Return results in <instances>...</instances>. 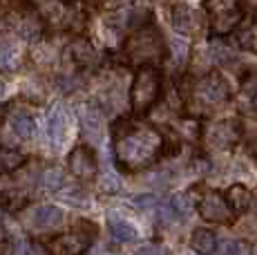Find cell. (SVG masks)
<instances>
[{
	"instance_id": "8fae6325",
	"label": "cell",
	"mask_w": 257,
	"mask_h": 255,
	"mask_svg": "<svg viewBox=\"0 0 257 255\" xmlns=\"http://www.w3.org/2000/svg\"><path fill=\"white\" fill-rule=\"evenodd\" d=\"M226 202H228L230 210H233L235 215H244L250 210V202H253V197H250V190L246 188L244 184H233L228 190H226Z\"/></svg>"
},
{
	"instance_id": "5b68a950",
	"label": "cell",
	"mask_w": 257,
	"mask_h": 255,
	"mask_svg": "<svg viewBox=\"0 0 257 255\" xmlns=\"http://www.w3.org/2000/svg\"><path fill=\"white\" fill-rule=\"evenodd\" d=\"M201 139L208 150H228L241 139V123L237 119H215L201 123Z\"/></svg>"
},
{
	"instance_id": "52a82bcc",
	"label": "cell",
	"mask_w": 257,
	"mask_h": 255,
	"mask_svg": "<svg viewBox=\"0 0 257 255\" xmlns=\"http://www.w3.org/2000/svg\"><path fill=\"white\" fill-rule=\"evenodd\" d=\"M246 18V12L241 7V3L237 5H217L215 12H212V18H210V32L212 36H228L230 32L239 29V25L244 23Z\"/></svg>"
},
{
	"instance_id": "ac0fdd59",
	"label": "cell",
	"mask_w": 257,
	"mask_h": 255,
	"mask_svg": "<svg viewBox=\"0 0 257 255\" xmlns=\"http://www.w3.org/2000/svg\"><path fill=\"white\" fill-rule=\"evenodd\" d=\"M12 128L21 139H32L34 132H36V123H34V119L27 114V112H18V114L12 119Z\"/></svg>"
},
{
	"instance_id": "4316f807",
	"label": "cell",
	"mask_w": 257,
	"mask_h": 255,
	"mask_svg": "<svg viewBox=\"0 0 257 255\" xmlns=\"http://www.w3.org/2000/svg\"><path fill=\"white\" fill-rule=\"evenodd\" d=\"M135 255H164V251H161L159 244L148 242V244H143V246L137 248V253H135Z\"/></svg>"
},
{
	"instance_id": "9c48e42d",
	"label": "cell",
	"mask_w": 257,
	"mask_h": 255,
	"mask_svg": "<svg viewBox=\"0 0 257 255\" xmlns=\"http://www.w3.org/2000/svg\"><path fill=\"white\" fill-rule=\"evenodd\" d=\"M67 168L81 181H92L98 175V159L90 146H78L72 150L70 159H67Z\"/></svg>"
},
{
	"instance_id": "7c38bea8",
	"label": "cell",
	"mask_w": 257,
	"mask_h": 255,
	"mask_svg": "<svg viewBox=\"0 0 257 255\" xmlns=\"http://www.w3.org/2000/svg\"><path fill=\"white\" fill-rule=\"evenodd\" d=\"M190 246L192 251H197L199 255H212L217 248V235L215 230L201 226V228H195L190 233Z\"/></svg>"
},
{
	"instance_id": "277c9868",
	"label": "cell",
	"mask_w": 257,
	"mask_h": 255,
	"mask_svg": "<svg viewBox=\"0 0 257 255\" xmlns=\"http://www.w3.org/2000/svg\"><path fill=\"white\" fill-rule=\"evenodd\" d=\"M228 99H230V85L219 72H208L206 76H201L192 87V96H190L197 112L217 110Z\"/></svg>"
},
{
	"instance_id": "8992f818",
	"label": "cell",
	"mask_w": 257,
	"mask_h": 255,
	"mask_svg": "<svg viewBox=\"0 0 257 255\" xmlns=\"http://www.w3.org/2000/svg\"><path fill=\"white\" fill-rule=\"evenodd\" d=\"M94 237H96V224L81 219L76 230L58 235V237L52 239V244H49V255H83L90 248Z\"/></svg>"
},
{
	"instance_id": "83f0119b",
	"label": "cell",
	"mask_w": 257,
	"mask_h": 255,
	"mask_svg": "<svg viewBox=\"0 0 257 255\" xmlns=\"http://www.w3.org/2000/svg\"><path fill=\"white\" fill-rule=\"evenodd\" d=\"M135 204L139 206V208H152V206L157 204V199L152 197V195H139V197L135 199Z\"/></svg>"
},
{
	"instance_id": "d6986e66",
	"label": "cell",
	"mask_w": 257,
	"mask_h": 255,
	"mask_svg": "<svg viewBox=\"0 0 257 255\" xmlns=\"http://www.w3.org/2000/svg\"><path fill=\"white\" fill-rule=\"evenodd\" d=\"M110 233L112 237L116 239V242H132V239L137 237V228L132 226L130 222H125V219H112L110 222Z\"/></svg>"
},
{
	"instance_id": "6da1fadb",
	"label": "cell",
	"mask_w": 257,
	"mask_h": 255,
	"mask_svg": "<svg viewBox=\"0 0 257 255\" xmlns=\"http://www.w3.org/2000/svg\"><path fill=\"white\" fill-rule=\"evenodd\" d=\"M114 155L118 168L125 173H137L152 166L166 148V137L150 123L121 116L114 125Z\"/></svg>"
},
{
	"instance_id": "603a6c76",
	"label": "cell",
	"mask_w": 257,
	"mask_h": 255,
	"mask_svg": "<svg viewBox=\"0 0 257 255\" xmlns=\"http://www.w3.org/2000/svg\"><path fill=\"white\" fill-rule=\"evenodd\" d=\"M244 244L239 239H224L221 244H217L215 255H244Z\"/></svg>"
},
{
	"instance_id": "d4e9b609",
	"label": "cell",
	"mask_w": 257,
	"mask_h": 255,
	"mask_svg": "<svg viewBox=\"0 0 257 255\" xmlns=\"http://www.w3.org/2000/svg\"><path fill=\"white\" fill-rule=\"evenodd\" d=\"M94 50H92V45H87V43H76L74 45V58H76L81 65H87L90 61H94Z\"/></svg>"
},
{
	"instance_id": "7a4b0ae2",
	"label": "cell",
	"mask_w": 257,
	"mask_h": 255,
	"mask_svg": "<svg viewBox=\"0 0 257 255\" xmlns=\"http://www.w3.org/2000/svg\"><path fill=\"white\" fill-rule=\"evenodd\" d=\"M125 58L135 65H157L166 56V43L155 25H141L130 34L123 45Z\"/></svg>"
},
{
	"instance_id": "9a60e30c",
	"label": "cell",
	"mask_w": 257,
	"mask_h": 255,
	"mask_svg": "<svg viewBox=\"0 0 257 255\" xmlns=\"http://www.w3.org/2000/svg\"><path fill=\"white\" fill-rule=\"evenodd\" d=\"M16 32L21 34L23 38H38L41 36V18L36 16V14H27L23 12L21 16H18V23H16Z\"/></svg>"
},
{
	"instance_id": "f1b7e54d",
	"label": "cell",
	"mask_w": 257,
	"mask_h": 255,
	"mask_svg": "<svg viewBox=\"0 0 257 255\" xmlns=\"http://www.w3.org/2000/svg\"><path fill=\"white\" fill-rule=\"evenodd\" d=\"M250 150H253V155L257 157V141H253V146H250Z\"/></svg>"
},
{
	"instance_id": "4dcf8cb0",
	"label": "cell",
	"mask_w": 257,
	"mask_h": 255,
	"mask_svg": "<svg viewBox=\"0 0 257 255\" xmlns=\"http://www.w3.org/2000/svg\"><path fill=\"white\" fill-rule=\"evenodd\" d=\"M253 105H255V110H257V94L253 96Z\"/></svg>"
},
{
	"instance_id": "3957f363",
	"label": "cell",
	"mask_w": 257,
	"mask_h": 255,
	"mask_svg": "<svg viewBox=\"0 0 257 255\" xmlns=\"http://www.w3.org/2000/svg\"><path fill=\"white\" fill-rule=\"evenodd\" d=\"M164 92V78L157 65H139L130 87V103L137 114H146Z\"/></svg>"
},
{
	"instance_id": "484cf974",
	"label": "cell",
	"mask_w": 257,
	"mask_h": 255,
	"mask_svg": "<svg viewBox=\"0 0 257 255\" xmlns=\"http://www.w3.org/2000/svg\"><path fill=\"white\" fill-rule=\"evenodd\" d=\"M244 92L248 96H255L257 94V72H250V74L244 78Z\"/></svg>"
},
{
	"instance_id": "1f68e13d",
	"label": "cell",
	"mask_w": 257,
	"mask_h": 255,
	"mask_svg": "<svg viewBox=\"0 0 257 255\" xmlns=\"http://www.w3.org/2000/svg\"><path fill=\"white\" fill-rule=\"evenodd\" d=\"M0 239H3V228H0Z\"/></svg>"
},
{
	"instance_id": "ffe728a7",
	"label": "cell",
	"mask_w": 257,
	"mask_h": 255,
	"mask_svg": "<svg viewBox=\"0 0 257 255\" xmlns=\"http://www.w3.org/2000/svg\"><path fill=\"white\" fill-rule=\"evenodd\" d=\"M21 63V52L9 43H0V70H14Z\"/></svg>"
},
{
	"instance_id": "4fadbf2b",
	"label": "cell",
	"mask_w": 257,
	"mask_h": 255,
	"mask_svg": "<svg viewBox=\"0 0 257 255\" xmlns=\"http://www.w3.org/2000/svg\"><path fill=\"white\" fill-rule=\"evenodd\" d=\"M63 210L56 206H41V208H34L32 213V224L41 228H54L63 222Z\"/></svg>"
},
{
	"instance_id": "f546056e",
	"label": "cell",
	"mask_w": 257,
	"mask_h": 255,
	"mask_svg": "<svg viewBox=\"0 0 257 255\" xmlns=\"http://www.w3.org/2000/svg\"><path fill=\"white\" fill-rule=\"evenodd\" d=\"M3 96H5V87H3V83H0V101H3Z\"/></svg>"
},
{
	"instance_id": "5bb4252c",
	"label": "cell",
	"mask_w": 257,
	"mask_h": 255,
	"mask_svg": "<svg viewBox=\"0 0 257 255\" xmlns=\"http://www.w3.org/2000/svg\"><path fill=\"white\" fill-rule=\"evenodd\" d=\"M67 130H70V119H67V112L63 107H56L52 112V119H49V135H52L54 144H63L67 139Z\"/></svg>"
},
{
	"instance_id": "cb8c5ba5",
	"label": "cell",
	"mask_w": 257,
	"mask_h": 255,
	"mask_svg": "<svg viewBox=\"0 0 257 255\" xmlns=\"http://www.w3.org/2000/svg\"><path fill=\"white\" fill-rule=\"evenodd\" d=\"M170 52H172V58H175L177 65H184L188 58V43L184 38H175V41L170 43Z\"/></svg>"
},
{
	"instance_id": "7402d4cb",
	"label": "cell",
	"mask_w": 257,
	"mask_h": 255,
	"mask_svg": "<svg viewBox=\"0 0 257 255\" xmlns=\"http://www.w3.org/2000/svg\"><path fill=\"white\" fill-rule=\"evenodd\" d=\"M41 181L47 190H52V193L63 190V186H65V177H63V173H58V170H47V173H43Z\"/></svg>"
},
{
	"instance_id": "e0dca14e",
	"label": "cell",
	"mask_w": 257,
	"mask_h": 255,
	"mask_svg": "<svg viewBox=\"0 0 257 255\" xmlns=\"http://www.w3.org/2000/svg\"><path fill=\"white\" fill-rule=\"evenodd\" d=\"M192 208H195V199L188 193H179L170 199V210H172V215H175V219L188 217V215L192 213Z\"/></svg>"
},
{
	"instance_id": "d6a6232c",
	"label": "cell",
	"mask_w": 257,
	"mask_h": 255,
	"mask_svg": "<svg viewBox=\"0 0 257 255\" xmlns=\"http://www.w3.org/2000/svg\"><path fill=\"white\" fill-rule=\"evenodd\" d=\"M197 255H199V253H197Z\"/></svg>"
},
{
	"instance_id": "44dd1931",
	"label": "cell",
	"mask_w": 257,
	"mask_h": 255,
	"mask_svg": "<svg viewBox=\"0 0 257 255\" xmlns=\"http://www.w3.org/2000/svg\"><path fill=\"white\" fill-rule=\"evenodd\" d=\"M25 164V155H21L18 150L12 148H0V166L5 170H16Z\"/></svg>"
},
{
	"instance_id": "ba28073f",
	"label": "cell",
	"mask_w": 257,
	"mask_h": 255,
	"mask_svg": "<svg viewBox=\"0 0 257 255\" xmlns=\"http://www.w3.org/2000/svg\"><path fill=\"white\" fill-rule=\"evenodd\" d=\"M197 210L208 224H228L235 215L230 210L228 202H226V197L217 190H206L197 202Z\"/></svg>"
},
{
	"instance_id": "30bf717a",
	"label": "cell",
	"mask_w": 257,
	"mask_h": 255,
	"mask_svg": "<svg viewBox=\"0 0 257 255\" xmlns=\"http://www.w3.org/2000/svg\"><path fill=\"white\" fill-rule=\"evenodd\" d=\"M170 21H172V27H175V32L181 34V36H190V34H195L197 27H199L195 9H192L190 5H186V3L172 5Z\"/></svg>"
},
{
	"instance_id": "2e32d148",
	"label": "cell",
	"mask_w": 257,
	"mask_h": 255,
	"mask_svg": "<svg viewBox=\"0 0 257 255\" xmlns=\"http://www.w3.org/2000/svg\"><path fill=\"white\" fill-rule=\"evenodd\" d=\"M81 128H83V135H85L90 141H101L103 121H101V114H98L96 110H87L85 114H83Z\"/></svg>"
}]
</instances>
